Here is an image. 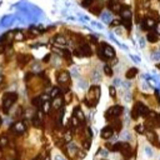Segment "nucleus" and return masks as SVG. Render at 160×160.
<instances>
[{
	"label": "nucleus",
	"mask_w": 160,
	"mask_h": 160,
	"mask_svg": "<svg viewBox=\"0 0 160 160\" xmlns=\"http://www.w3.org/2000/svg\"><path fill=\"white\" fill-rule=\"evenodd\" d=\"M70 125H71V126H74V128H77V126L80 125V121H79V119H78L77 116H73V118H71V120H70Z\"/></svg>",
	"instance_id": "obj_29"
},
{
	"label": "nucleus",
	"mask_w": 160,
	"mask_h": 160,
	"mask_svg": "<svg viewBox=\"0 0 160 160\" xmlns=\"http://www.w3.org/2000/svg\"><path fill=\"white\" fill-rule=\"evenodd\" d=\"M54 44L56 46H65L66 45V39L63 35H56L54 38Z\"/></svg>",
	"instance_id": "obj_13"
},
{
	"label": "nucleus",
	"mask_w": 160,
	"mask_h": 160,
	"mask_svg": "<svg viewBox=\"0 0 160 160\" xmlns=\"http://www.w3.org/2000/svg\"><path fill=\"white\" fill-rule=\"evenodd\" d=\"M50 109H51V103H50V100H45V102H43V104H41V110H43V113L49 114Z\"/></svg>",
	"instance_id": "obj_14"
},
{
	"label": "nucleus",
	"mask_w": 160,
	"mask_h": 160,
	"mask_svg": "<svg viewBox=\"0 0 160 160\" xmlns=\"http://www.w3.org/2000/svg\"><path fill=\"white\" fill-rule=\"evenodd\" d=\"M146 39H148V41H150V43H157V41L159 40V35L157 34V31H150L148 36H146Z\"/></svg>",
	"instance_id": "obj_17"
},
{
	"label": "nucleus",
	"mask_w": 160,
	"mask_h": 160,
	"mask_svg": "<svg viewBox=\"0 0 160 160\" xmlns=\"http://www.w3.org/2000/svg\"><path fill=\"white\" fill-rule=\"evenodd\" d=\"M135 130H136L138 133L143 134V133L145 131V129H144V125H136V126H135Z\"/></svg>",
	"instance_id": "obj_34"
},
{
	"label": "nucleus",
	"mask_w": 160,
	"mask_h": 160,
	"mask_svg": "<svg viewBox=\"0 0 160 160\" xmlns=\"http://www.w3.org/2000/svg\"><path fill=\"white\" fill-rule=\"evenodd\" d=\"M119 151H121V154H123L125 158H129L130 155H131V153H133V151H131V146H130L128 143H121Z\"/></svg>",
	"instance_id": "obj_8"
},
{
	"label": "nucleus",
	"mask_w": 160,
	"mask_h": 160,
	"mask_svg": "<svg viewBox=\"0 0 160 160\" xmlns=\"http://www.w3.org/2000/svg\"><path fill=\"white\" fill-rule=\"evenodd\" d=\"M155 31H157V34L158 35H160V22L159 23H157V25H155Z\"/></svg>",
	"instance_id": "obj_43"
},
{
	"label": "nucleus",
	"mask_w": 160,
	"mask_h": 160,
	"mask_svg": "<svg viewBox=\"0 0 160 160\" xmlns=\"http://www.w3.org/2000/svg\"><path fill=\"white\" fill-rule=\"evenodd\" d=\"M113 129L120 130V129H121V121H115V123L113 124Z\"/></svg>",
	"instance_id": "obj_33"
},
{
	"label": "nucleus",
	"mask_w": 160,
	"mask_h": 160,
	"mask_svg": "<svg viewBox=\"0 0 160 160\" xmlns=\"http://www.w3.org/2000/svg\"><path fill=\"white\" fill-rule=\"evenodd\" d=\"M139 44H140L141 48H144V46H145V41H144V39H140V40H139Z\"/></svg>",
	"instance_id": "obj_44"
},
{
	"label": "nucleus",
	"mask_w": 160,
	"mask_h": 160,
	"mask_svg": "<svg viewBox=\"0 0 160 160\" xmlns=\"http://www.w3.org/2000/svg\"><path fill=\"white\" fill-rule=\"evenodd\" d=\"M90 145H91V140H90V139H86V140L84 141V149L88 150L90 148Z\"/></svg>",
	"instance_id": "obj_31"
},
{
	"label": "nucleus",
	"mask_w": 160,
	"mask_h": 160,
	"mask_svg": "<svg viewBox=\"0 0 160 160\" xmlns=\"http://www.w3.org/2000/svg\"><path fill=\"white\" fill-rule=\"evenodd\" d=\"M153 59H154V60H160V49L158 50L157 53L153 54Z\"/></svg>",
	"instance_id": "obj_37"
},
{
	"label": "nucleus",
	"mask_w": 160,
	"mask_h": 160,
	"mask_svg": "<svg viewBox=\"0 0 160 160\" xmlns=\"http://www.w3.org/2000/svg\"><path fill=\"white\" fill-rule=\"evenodd\" d=\"M121 24H123L128 30L131 29V19H121Z\"/></svg>",
	"instance_id": "obj_25"
},
{
	"label": "nucleus",
	"mask_w": 160,
	"mask_h": 160,
	"mask_svg": "<svg viewBox=\"0 0 160 160\" xmlns=\"http://www.w3.org/2000/svg\"><path fill=\"white\" fill-rule=\"evenodd\" d=\"M8 144H9V139H8V136H5V135L0 136V148H5Z\"/></svg>",
	"instance_id": "obj_24"
},
{
	"label": "nucleus",
	"mask_w": 160,
	"mask_h": 160,
	"mask_svg": "<svg viewBox=\"0 0 160 160\" xmlns=\"http://www.w3.org/2000/svg\"><path fill=\"white\" fill-rule=\"evenodd\" d=\"M130 99H131V95H129V93H128L125 96V102H130Z\"/></svg>",
	"instance_id": "obj_45"
},
{
	"label": "nucleus",
	"mask_w": 160,
	"mask_h": 160,
	"mask_svg": "<svg viewBox=\"0 0 160 160\" xmlns=\"http://www.w3.org/2000/svg\"><path fill=\"white\" fill-rule=\"evenodd\" d=\"M145 153L148 157H153V150H151V148H149V146H145Z\"/></svg>",
	"instance_id": "obj_36"
},
{
	"label": "nucleus",
	"mask_w": 160,
	"mask_h": 160,
	"mask_svg": "<svg viewBox=\"0 0 160 160\" xmlns=\"http://www.w3.org/2000/svg\"><path fill=\"white\" fill-rule=\"evenodd\" d=\"M70 74L73 75V77H78V75H79V73H78V68H73V69H71Z\"/></svg>",
	"instance_id": "obj_39"
},
{
	"label": "nucleus",
	"mask_w": 160,
	"mask_h": 160,
	"mask_svg": "<svg viewBox=\"0 0 160 160\" xmlns=\"http://www.w3.org/2000/svg\"><path fill=\"white\" fill-rule=\"evenodd\" d=\"M16 99H18V95H16L15 93H5V94L3 95V110H4V113L9 111V109L14 105Z\"/></svg>",
	"instance_id": "obj_1"
},
{
	"label": "nucleus",
	"mask_w": 160,
	"mask_h": 160,
	"mask_svg": "<svg viewBox=\"0 0 160 160\" xmlns=\"http://www.w3.org/2000/svg\"><path fill=\"white\" fill-rule=\"evenodd\" d=\"M121 113H123V108H121L120 105H115V106H113L108 110L106 118H109V116H119Z\"/></svg>",
	"instance_id": "obj_7"
},
{
	"label": "nucleus",
	"mask_w": 160,
	"mask_h": 160,
	"mask_svg": "<svg viewBox=\"0 0 160 160\" xmlns=\"http://www.w3.org/2000/svg\"><path fill=\"white\" fill-rule=\"evenodd\" d=\"M121 139H124V140H130V134L128 131H124V133H121Z\"/></svg>",
	"instance_id": "obj_32"
},
{
	"label": "nucleus",
	"mask_w": 160,
	"mask_h": 160,
	"mask_svg": "<svg viewBox=\"0 0 160 160\" xmlns=\"http://www.w3.org/2000/svg\"><path fill=\"white\" fill-rule=\"evenodd\" d=\"M102 20H104L105 23H110L111 22V16L109 13H103L102 14Z\"/></svg>",
	"instance_id": "obj_27"
},
{
	"label": "nucleus",
	"mask_w": 160,
	"mask_h": 160,
	"mask_svg": "<svg viewBox=\"0 0 160 160\" xmlns=\"http://www.w3.org/2000/svg\"><path fill=\"white\" fill-rule=\"evenodd\" d=\"M91 79H93V81H94V83H99L100 81V73L98 70H95L94 73H93Z\"/></svg>",
	"instance_id": "obj_26"
},
{
	"label": "nucleus",
	"mask_w": 160,
	"mask_h": 160,
	"mask_svg": "<svg viewBox=\"0 0 160 160\" xmlns=\"http://www.w3.org/2000/svg\"><path fill=\"white\" fill-rule=\"evenodd\" d=\"M3 83H4V78H3V75H0V86L3 85Z\"/></svg>",
	"instance_id": "obj_47"
},
{
	"label": "nucleus",
	"mask_w": 160,
	"mask_h": 160,
	"mask_svg": "<svg viewBox=\"0 0 160 160\" xmlns=\"http://www.w3.org/2000/svg\"><path fill=\"white\" fill-rule=\"evenodd\" d=\"M145 25H146V29H154L155 28V25H157V22H155V20L153 19V18H146L145 20Z\"/></svg>",
	"instance_id": "obj_18"
},
{
	"label": "nucleus",
	"mask_w": 160,
	"mask_h": 160,
	"mask_svg": "<svg viewBox=\"0 0 160 160\" xmlns=\"http://www.w3.org/2000/svg\"><path fill=\"white\" fill-rule=\"evenodd\" d=\"M90 1H93V0H90Z\"/></svg>",
	"instance_id": "obj_54"
},
{
	"label": "nucleus",
	"mask_w": 160,
	"mask_h": 160,
	"mask_svg": "<svg viewBox=\"0 0 160 160\" xmlns=\"http://www.w3.org/2000/svg\"><path fill=\"white\" fill-rule=\"evenodd\" d=\"M146 136H148L149 141H151V143H155V141H157V135H155V133L153 131V130H149V131H146Z\"/></svg>",
	"instance_id": "obj_22"
},
{
	"label": "nucleus",
	"mask_w": 160,
	"mask_h": 160,
	"mask_svg": "<svg viewBox=\"0 0 160 160\" xmlns=\"http://www.w3.org/2000/svg\"><path fill=\"white\" fill-rule=\"evenodd\" d=\"M136 74H138V69L136 68H131V69H129L128 71H126L125 77H126V79H133V78L136 77Z\"/></svg>",
	"instance_id": "obj_19"
},
{
	"label": "nucleus",
	"mask_w": 160,
	"mask_h": 160,
	"mask_svg": "<svg viewBox=\"0 0 160 160\" xmlns=\"http://www.w3.org/2000/svg\"><path fill=\"white\" fill-rule=\"evenodd\" d=\"M45 160H50V158H46V159H45Z\"/></svg>",
	"instance_id": "obj_51"
},
{
	"label": "nucleus",
	"mask_w": 160,
	"mask_h": 160,
	"mask_svg": "<svg viewBox=\"0 0 160 160\" xmlns=\"http://www.w3.org/2000/svg\"><path fill=\"white\" fill-rule=\"evenodd\" d=\"M120 81H119V79H115V85H119Z\"/></svg>",
	"instance_id": "obj_48"
},
{
	"label": "nucleus",
	"mask_w": 160,
	"mask_h": 160,
	"mask_svg": "<svg viewBox=\"0 0 160 160\" xmlns=\"http://www.w3.org/2000/svg\"><path fill=\"white\" fill-rule=\"evenodd\" d=\"M113 131H114L113 126H105V128L102 130V138L103 139H110L113 135Z\"/></svg>",
	"instance_id": "obj_12"
},
{
	"label": "nucleus",
	"mask_w": 160,
	"mask_h": 160,
	"mask_svg": "<svg viewBox=\"0 0 160 160\" xmlns=\"http://www.w3.org/2000/svg\"><path fill=\"white\" fill-rule=\"evenodd\" d=\"M11 131L14 134H24L26 131V124H25L23 120L16 121V123H14L11 126Z\"/></svg>",
	"instance_id": "obj_4"
},
{
	"label": "nucleus",
	"mask_w": 160,
	"mask_h": 160,
	"mask_svg": "<svg viewBox=\"0 0 160 160\" xmlns=\"http://www.w3.org/2000/svg\"><path fill=\"white\" fill-rule=\"evenodd\" d=\"M79 86L83 88V89H86V88H88V84H86V81H84V80H80V81H79Z\"/></svg>",
	"instance_id": "obj_38"
},
{
	"label": "nucleus",
	"mask_w": 160,
	"mask_h": 160,
	"mask_svg": "<svg viewBox=\"0 0 160 160\" xmlns=\"http://www.w3.org/2000/svg\"><path fill=\"white\" fill-rule=\"evenodd\" d=\"M75 55L77 56H90L91 55V49L88 44H83L75 50Z\"/></svg>",
	"instance_id": "obj_5"
},
{
	"label": "nucleus",
	"mask_w": 160,
	"mask_h": 160,
	"mask_svg": "<svg viewBox=\"0 0 160 160\" xmlns=\"http://www.w3.org/2000/svg\"><path fill=\"white\" fill-rule=\"evenodd\" d=\"M98 154H99V155H103V157H106V155H108V151L105 150V149H99Z\"/></svg>",
	"instance_id": "obj_40"
},
{
	"label": "nucleus",
	"mask_w": 160,
	"mask_h": 160,
	"mask_svg": "<svg viewBox=\"0 0 160 160\" xmlns=\"http://www.w3.org/2000/svg\"><path fill=\"white\" fill-rule=\"evenodd\" d=\"M74 116H77L81 124L84 123V121H85V116H84V113L80 110L79 108H75V110H74Z\"/></svg>",
	"instance_id": "obj_15"
},
{
	"label": "nucleus",
	"mask_w": 160,
	"mask_h": 160,
	"mask_svg": "<svg viewBox=\"0 0 160 160\" xmlns=\"http://www.w3.org/2000/svg\"><path fill=\"white\" fill-rule=\"evenodd\" d=\"M104 71H105V74H106L108 77H111V75H113L111 66H109V65H105V66H104Z\"/></svg>",
	"instance_id": "obj_30"
},
{
	"label": "nucleus",
	"mask_w": 160,
	"mask_h": 160,
	"mask_svg": "<svg viewBox=\"0 0 160 160\" xmlns=\"http://www.w3.org/2000/svg\"><path fill=\"white\" fill-rule=\"evenodd\" d=\"M70 79V74L68 71H60V73L58 74V83L60 84V85H65V84H68Z\"/></svg>",
	"instance_id": "obj_6"
},
{
	"label": "nucleus",
	"mask_w": 160,
	"mask_h": 160,
	"mask_svg": "<svg viewBox=\"0 0 160 160\" xmlns=\"http://www.w3.org/2000/svg\"><path fill=\"white\" fill-rule=\"evenodd\" d=\"M158 69L160 70V63H159V64H158Z\"/></svg>",
	"instance_id": "obj_50"
},
{
	"label": "nucleus",
	"mask_w": 160,
	"mask_h": 160,
	"mask_svg": "<svg viewBox=\"0 0 160 160\" xmlns=\"http://www.w3.org/2000/svg\"><path fill=\"white\" fill-rule=\"evenodd\" d=\"M134 108H135V110L138 111V114H139V115L146 116V115L149 114V109L146 108V106H145V105L143 104V103H138V104H136Z\"/></svg>",
	"instance_id": "obj_9"
},
{
	"label": "nucleus",
	"mask_w": 160,
	"mask_h": 160,
	"mask_svg": "<svg viewBox=\"0 0 160 160\" xmlns=\"http://www.w3.org/2000/svg\"><path fill=\"white\" fill-rule=\"evenodd\" d=\"M110 25L111 26H118V25H120V20H111Z\"/></svg>",
	"instance_id": "obj_42"
},
{
	"label": "nucleus",
	"mask_w": 160,
	"mask_h": 160,
	"mask_svg": "<svg viewBox=\"0 0 160 160\" xmlns=\"http://www.w3.org/2000/svg\"><path fill=\"white\" fill-rule=\"evenodd\" d=\"M100 53H103V58L104 59H113L115 56V50L113 46L110 45H106V44H103V48L102 50H99Z\"/></svg>",
	"instance_id": "obj_3"
},
{
	"label": "nucleus",
	"mask_w": 160,
	"mask_h": 160,
	"mask_svg": "<svg viewBox=\"0 0 160 160\" xmlns=\"http://www.w3.org/2000/svg\"><path fill=\"white\" fill-rule=\"evenodd\" d=\"M157 121H158V124L160 125V115H158V118H157Z\"/></svg>",
	"instance_id": "obj_49"
},
{
	"label": "nucleus",
	"mask_w": 160,
	"mask_h": 160,
	"mask_svg": "<svg viewBox=\"0 0 160 160\" xmlns=\"http://www.w3.org/2000/svg\"><path fill=\"white\" fill-rule=\"evenodd\" d=\"M71 139H73V138H71V134L68 131V133H66L65 134V141H68V143H70L71 141Z\"/></svg>",
	"instance_id": "obj_41"
},
{
	"label": "nucleus",
	"mask_w": 160,
	"mask_h": 160,
	"mask_svg": "<svg viewBox=\"0 0 160 160\" xmlns=\"http://www.w3.org/2000/svg\"><path fill=\"white\" fill-rule=\"evenodd\" d=\"M68 150H69L70 157H74V155L78 153V148H77V145H75L74 143H71V141H70V144L68 145Z\"/></svg>",
	"instance_id": "obj_20"
},
{
	"label": "nucleus",
	"mask_w": 160,
	"mask_h": 160,
	"mask_svg": "<svg viewBox=\"0 0 160 160\" xmlns=\"http://www.w3.org/2000/svg\"><path fill=\"white\" fill-rule=\"evenodd\" d=\"M120 15H121V19H131V15L133 13L130 10V8L128 6H123L120 10Z\"/></svg>",
	"instance_id": "obj_11"
},
{
	"label": "nucleus",
	"mask_w": 160,
	"mask_h": 160,
	"mask_svg": "<svg viewBox=\"0 0 160 160\" xmlns=\"http://www.w3.org/2000/svg\"><path fill=\"white\" fill-rule=\"evenodd\" d=\"M55 160H65V159H64V157H61V155H56Z\"/></svg>",
	"instance_id": "obj_46"
},
{
	"label": "nucleus",
	"mask_w": 160,
	"mask_h": 160,
	"mask_svg": "<svg viewBox=\"0 0 160 160\" xmlns=\"http://www.w3.org/2000/svg\"><path fill=\"white\" fill-rule=\"evenodd\" d=\"M59 94H60V89H59L58 86H54L51 90H50V98L54 99V98H56V96H59Z\"/></svg>",
	"instance_id": "obj_21"
},
{
	"label": "nucleus",
	"mask_w": 160,
	"mask_h": 160,
	"mask_svg": "<svg viewBox=\"0 0 160 160\" xmlns=\"http://www.w3.org/2000/svg\"><path fill=\"white\" fill-rule=\"evenodd\" d=\"M15 160H19V159H15Z\"/></svg>",
	"instance_id": "obj_53"
},
{
	"label": "nucleus",
	"mask_w": 160,
	"mask_h": 160,
	"mask_svg": "<svg viewBox=\"0 0 160 160\" xmlns=\"http://www.w3.org/2000/svg\"><path fill=\"white\" fill-rule=\"evenodd\" d=\"M109 94L111 95V98H115L116 91H115V88H114V86H110V88H109Z\"/></svg>",
	"instance_id": "obj_35"
},
{
	"label": "nucleus",
	"mask_w": 160,
	"mask_h": 160,
	"mask_svg": "<svg viewBox=\"0 0 160 160\" xmlns=\"http://www.w3.org/2000/svg\"><path fill=\"white\" fill-rule=\"evenodd\" d=\"M61 105H63V99L61 98H54L53 100V103H51V108H54L55 110H59V109L61 108Z\"/></svg>",
	"instance_id": "obj_16"
},
{
	"label": "nucleus",
	"mask_w": 160,
	"mask_h": 160,
	"mask_svg": "<svg viewBox=\"0 0 160 160\" xmlns=\"http://www.w3.org/2000/svg\"><path fill=\"white\" fill-rule=\"evenodd\" d=\"M108 6H109V9H110L111 11H114V13H120L121 8H123V6L120 5V3L116 1V0H110Z\"/></svg>",
	"instance_id": "obj_10"
},
{
	"label": "nucleus",
	"mask_w": 160,
	"mask_h": 160,
	"mask_svg": "<svg viewBox=\"0 0 160 160\" xmlns=\"http://www.w3.org/2000/svg\"><path fill=\"white\" fill-rule=\"evenodd\" d=\"M99 96H100V89L98 86H93L89 90V93H88V100H89L88 105H90V106L95 105L99 100Z\"/></svg>",
	"instance_id": "obj_2"
},
{
	"label": "nucleus",
	"mask_w": 160,
	"mask_h": 160,
	"mask_svg": "<svg viewBox=\"0 0 160 160\" xmlns=\"http://www.w3.org/2000/svg\"><path fill=\"white\" fill-rule=\"evenodd\" d=\"M0 124H1V119H0Z\"/></svg>",
	"instance_id": "obj_52"
},
{
	"label": "nucleus",
	"mask_w": 160,
	"mask_h": 160,
	"mask_svg": "<svg viewBox=\"0 0 160 160\" xmlns=\"http://www.w3.org/2000/svg\"><path fill=\"white\" fill-rule=\"evenodd\" d=\"M24 39H25V35L23 34V33H20V31H18L14 35V40H16V41H23Z\"/></svg>",
	"instance_id": "obj_28"
},
{
	"label": "nucleus",
	"mask_w": 160,
	"mask_h": 160,
	"mask_svg": "<svg viewBox=\"0 0 160 160\" xmlns=\"http://www.w3.org/2000/svg\"><path fill=\"white\" fill-rule=\"evenodd\" d=\"M30 55H20L19 56V63L22 65H24V64H28L29 63V60H30Z\"/></svg>",
	"instance_id": "obj_23"
}]
</instances>
